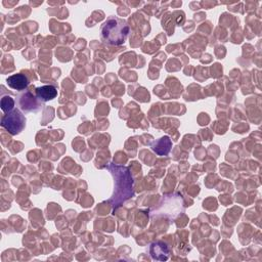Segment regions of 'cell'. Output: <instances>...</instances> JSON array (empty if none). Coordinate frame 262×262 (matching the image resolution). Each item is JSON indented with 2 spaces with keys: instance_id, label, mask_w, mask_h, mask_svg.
Returning a JSON list of instances; mask_svg holds the SVG:
<instances>
[{
  "instance_id": "3957f363",
  "label": "cell",
  "mask_w": 262,
  "mask_h": 262,
  "mask_svg": "<svg viewBox=\"0 0 262 262\" xmlns=\"http://www.w3.org/2000/svg\"><path fill=\"white\" fill-rule=\"evenodd\" d=\"M2 126L6 128L12 135L21 133L26 126V118L22 112L14 109L12 112L7 113L2 119Z\"/></svg>"
},
{
  "instance_id": "7a4b0ae2",
  "label": "cell",
  "mask_w": 262,
  "mask_h": 262,
  "mask_svg": "<svg viewBox=\"0 0 262 262\" xmlns=\"http://www.w3.org/2000/svg\"><path fill=\"white\" fill-rule=\"evenodd\" d=\"M129 34V26L126 21L117 17H110L101 28L102 40L109 45H121Z\"/></svg>"
},
{
  "instance_id": "9c48e42d",
  "label": "cell",
  "mask_w": 262,
  "mask_h": 262,
  "mask_svg": "<svg viewBox=\"0 0 262 262\" xmlns=\"http://www.w3.org/2000/svg\"><path fill=\"white\" fill-rule=\"evenodd\" d=\"M15 108V101L11 97H4L2 99V110L7 114L14 110Z\"/></svg>"
},
{
  "instance_id": "52a82bcc",
  "label": "cell",
  "mask_w": 262,
  "mask_h": 262,
  "mask_svg": "<svg viewBox=\"0 0 262 262\" xmlns=\"http://www.w3.org/2000/svg\"><path fill=\"white\" fill-rule=\"evenodd\" d=\"M35 95L41 102L46 103V102L52 101L53 99H55L57 97V90H56V87L53 85H43V86L37 87V89L35 90Z\"/></svg>"
},
{
  "instance_id": "277c9868",
  "label": "cell",
  "mask_w": 262,
  "mask_h": 262,
  "mask_svg": "<svg viewBox=\"0 0 262 262\" xmlns=\"http://www.w3.org/2000/svg\"><path fill=\"white\" fill-rule=\"evenodd\" d=\"M20 106L21 109L26 112H32V111H38L40 108H42L41 101L37 98L36 95H33L31 91L26 92L24 95L20 97Z\"/></svg>"
},
{
  "instance_id": "8992f818",
  "label": "cell",
  "mask_w": 262,
  "mask_h": 262,
  "mask_svg": "<svg viewBox=\"0 0 262 262\" xmlns=\"http://www.w3.org/2000/svg\"><path fill=\"white\" fill-rule=\"evenodd\" d=\"M7 83L11 89L22 92L27 90V87L29 85V79L26 75L20 73V74H15L13 76H10L7 79Z\"/></svg>"
},
{
  "instance_id": "6da1fadb",
  "label": "cell",
  "mask_w": 262,
  "mask_h": 262,
  "mask_svg": "<svg viewBox=\"0 0 262 262\" xmlns=\"http://www.w3.org/2000/svg\"><path fill=\"white\" fill-rule=\"evenodd\" d=\"M108 169L111 171L115 182V193L111 200L114 208L120 206L122 202L133 197V180L128 168L111 164Z\"/></svg>"
},
{
  "instance_id": "ba28073f",
  "label": "cell",
  "mask_w": 262,
  "mask_h": 262,
  "mask_svg": "<svg viewBox=\"0 0 262 262\" xmlns=\"http://www.w3.org/2000/svg\"><path fill=\"white\" fill-rule=\"evenodd\" d=\"M171 145H172V143H171L170 138L168 136H164L153 143L152 149L159 156H164L170 152Z\"/></svg>"
},
{
  "instance_id": "5b68a950",
  "label": "cell",
  "mask_w": 262,
  "mask_h": 262,
  "mask_svg": "<svg viewBox=\"0 0 262 262\" xmlns=\"http://www.w3.org/2000/svg\"><path fill=\"white\" fill-rule=\"evenodd\" d=\"M150 253L152 258L158 261H166L170 255L168 246L162 242L153 243L150 248Z\"/></svg>"
}]
</instances>
